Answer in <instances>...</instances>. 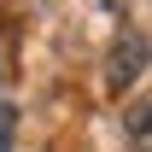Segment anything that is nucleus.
I'll return each mask as SVG.
<instances>
[{
    "mask_svg": "<svg viewBox=\"0 0 152 152\" xmlns=\"http://www.w3.org/2000/svg\"><path fill=\"white\" fill-rule=\"evenodd\" d=\"M140 76H146V35H123V41L111 47V64H105V82H111L117 94H123V88H134Z\"/></svg>",
    "mask_w": 152,
    "mask_h": 152,
    "instance_id": "f257e3e1",
    "label": "nucleus"
},
{
    "mask_svg": "<svg viewBox=\"0 0 152 152\" xmlns=\"http://www.w3.org/2000/svg\"><path fill=\"white\" fill-rule=\"evenodd\" d=\"M12 134H18V111L0 105V152H12Z\"/></svg>",
    "mask_w": 152,
    "mask_h": 152,
    "instance_id": "f03ea898",
    "label": "nucleus"
}]
</instances>
